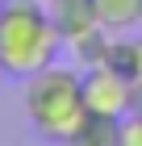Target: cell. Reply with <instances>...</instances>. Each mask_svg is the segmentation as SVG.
Segmentation results:
<instances>
[{"label": "cell", "instance_id": "3", "mask_svg": "<svg viewBox=\"0 0 142 146\" xmlns=\"http://www.w3.org/2000/svg\"><path fill=\"white\" fill-rule=\"evenodd\" d=\"M84 104L96 117H117L121 121V117H130L138 109V84L113 63L88 67L84 71Z\"/></svg>", "mask_w": 142, "mask_h": 146}, {"label": "cell", "instance_id": "1", "mask_svg": "<svg viewBox=\"0 0 142 146\" xmlns=\"http://www.w3.org/2000/svg\"><path fill=\"white\" fill-rule=\"evenodd\" d=\"M63 34L55 29L42 0H9L0 13V71L29 79L59 58Z\"/></svg>", "mask_w": 142, "mask_h": 146}, {"label": "cell", "instance_id": "7", "mask_svg": "<svg viewBox=\"0 0 142 146\" xmlns=\"http://www.w3.org/2000/svg\"><path fill=\"white\" fill-rule=\"evenodd\" d=\"M121 146H142V109L121 117Z\"/></svg>", "mask_w": 142, "mask_h": 146}, {"label": "cell", "instance_id": "5", "mask_svg": "<svg viewBox=\"0 0 142 146\" xmlns=\"http://www.w3.org/2000/svg\"><path fill=\"white\" fill-rule=\"evenodd\" d=\"M100 29H109L113 38H125L142 25V0H96Z\"/></svg>", "mask_w": 142, "mask_h": 146}, {"label": "cell", "instance_id": "2", "mask_svg": "<svg viewBox=\"0 0 142 146\" xmlns=\"http://www.w3.org/2000/svg\"><path fill=\"white\" fill-rule=\"evenodd\" d=\"M25 117L46 142H71V134L88 121L84 71L50 63L46 71L29 75L25 79Z\"/></svg>", "mask_w": 142, "mask_h": 146}, {"label": "cell", "instance_id": "6", "mask_svg": "<svg viewBox=\"0 0 142 146\" xmlns=\"http://www.w3.org/2000/svg\"><path fill=\"white\" fill-rule=\"evenodd\" d=\"M67 146H121V121L117 117H96V113H88V121L71 134Z\"/></svg>", "mask_w": 142, "mask_h": 146}, {"label": "cell", "instance_id": "4", "mask_svg": "<svg viewBox=\"0 0 142 146\" xmlns=\"http://www.w3.org/2000/svg\"><path fill=\"white\" fill-rule=\"evenodd\" d=\"M42 4L50 13L55 29L63 34V46L75 42V38H84V34H92V29H100L96 0H42Z\"/></svg>", "mask_w": 142, "mask_h": 146}, {"label": "cell", "instance_id": "9", "mask_svg": "<svg viewBox=\"0 0 142 146\" xmlns=\"http://www.w3.org/2000/svg\"><path fill=\"white\" fill-rule=\"evenodd\" d=\"M4 4H9V0H0V13H4Z\"/></svg>", "mask_w": 142, "mask_h": 146}, {"label": "cell", "instance_id": "8", "mask_svg": "<svg viewBox=\"0 0 142 146\" xmlns=\"http://www.w3.org/2000/svg\"><path fill=\"white\" fill-rule=\"evenodd\" d=\"M130 75H134V84H138V92H142V34L130 38Z\"/></svg>", "mask_w": 142, "mask_h": 146}]
</instances>
